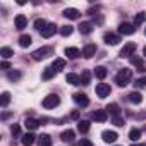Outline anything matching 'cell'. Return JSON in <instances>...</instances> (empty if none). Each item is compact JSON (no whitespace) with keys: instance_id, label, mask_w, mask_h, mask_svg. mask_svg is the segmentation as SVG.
Listing matches in <instances>:
<instances>
[{"instance_id":"obj_1","label":"cell","mask_w":146,"mask_h":146,"mask_svg":"<svg viewBox=\"0 0 146 146\" xmlns=\"http://www.w3.org/2000/svg\"><path fill=\"white\" fill-rule=\"evenodd\" d=\"M131 78H132V70L131 69H120L117 72V76H115V83L120 88H124V86H127L131 83Z\"/></svg>"},{"instance_id":"obj_2","label":"cell","mask_w":146,"mask_h":146,"mask_svg":"<svg viewBox=\"0 0 146 146\" xmlns=\"http://www.w3.org/2000/svg\"><path fill=\"white\" fill-rule=\"evenodd\" d=\"M48 55H53V48L52 46H41V48L33 52V60H43Z\"/></svg>"},{"instance_id":"obj_3","label":"cell","mask_w":146,"mask_h":146,"mask_svg":"<svg viewBox=\"0 0 146 146\" xmlns=\"http://www.w3.org/2000/svg\"><path fill=\"white\" fill-rule=\"evenodd\" d=\"M58 103H60V98H58L57 95H48V96H45L43 102H41L43 108H55Z\"/></svg>"},{"instance_id":"obj_4","label":"cell","mask_w":146,"mask_h":146,"mask_svg":"<svg viewBox=\"0 0 146 146\" xmlns=\"http://www.w3.org/2000/svg\"><path fill=\"white\" fill-rule=\"evenodd\" d=\"M136 43H125L124 46H122V50L119 52V57H122V58H125V57H132L134 55V52H136Z\"/></svg>"},{"instance_id":"obj_5","label":"cell","mask_w":146,"mask_h":146,"mask_svg":"<svg viewBox=\"0 0 146 146\" xmlns=\"http://www.w3.org/2000/svg\"><path fill=\"white\" fill-rule=\"evenodd\" d=\"M95 91H96V95H98L100 98H107V96L110 95V91H112V90H110V86H108L107 83H98Z\"/></svg>"},{"instance_id":"obj_6","label":"cell","mask_w":146,"mask_h":146,"mask_svg":"<svg viewBox=\"0 0 146 146\" xmlns=\"http://www.w3.org/2000/svg\"><path fill=\"white\" fill-rule=\"evenodd\" d=\"M72 100H74L79 107H88L90 105V98L84 93H74V95H72Z\"/></svg>"},{"instance_id":"obj_7","label":"cell","mask_w":146,"mask_h":146,"mask_svg":"<svg viewBox=\"0 0 146 146\" xmlns=\"http://www.w3.org/2000/svg\"><path fill=\"white\" fill-rule=\"evenodd\" d=\"M134 31H136V26L131 24V23H122L119 26V33L120 35H134Z\"/></svg>"},{"instance_id":"obj_8","label":"cell","mask_w":146,"mask_h":146,"mask_svg":"<svg viewBox=\"0 0 146 146\" xmlns=\"http://www.w3.org/2000/svg\"><path fill=\"white\" fill-rule=\"evenodd\" d=\"M91 119L96 120V122H105V120L108 119V112H107V110H95V112L91 113Z\"/></svg>"},{"instance_id":"obj_9","label":"cell","mask_w":146,"mask_h":146,"mask_svg":"<svg viewBox=\"0 0 146 146\" xmlns=\"http://www.w3.org/2000/svg\"><path fill=\"white\" fill-rule=\"evenodd\" d=\"M14 24H16V29L23 31V29L28 26V19H26V16H23V14L16 16V19H14Z\"/></svg>"},{"instance_id":"obj_10","label":"cell","mask_w":146,"mask_h":146,"mask_svg":"<svg viewBox=\"0 0 146 146\" xmlns=\"http://www.w3.org/2000/svg\"><path fill=\"white\" fill-rule=\"evenodd\" d=\"M103 41H105L107 45H117V43L120 41V36H119V35H115V33H105Z\"/></svg>"},{"instance_id":"obj_11","label":"cell","mask_w":146,"mask_h":146,"mask_svg":"<svg viewBox=\"0 0 146 146\" xmlns=\"http://www.w3.org/2000/svg\"><path fill=\"white\" fill-rule=\"evenodd\" d=\"M102 139L105 143H115L117 141V132H113V131H103L102 132Z\"/></svg>"},{"instance_id":"obj_12","label":"cell","mask_w":146,"mask_h":146,"mask_svg":"<svg viewBox=\"0 0 146 146\" xmlns=\"http://www.w3.org/2000/svg\"><path fill=\"white\" fill-rule=\"evenodd\" d=\"M64 16H65L67 19L76 21V19H79V17H81V12H79L78 9H65V11H64Z\"/></svg>"},{"instance_id":"obj_13","label":"cell","mask_w":146,"mask_h":146,"mask_svg":"<svg viewBox=\"0 0 146 146\" xmlns=\"http://www.w3.org/2000/svg\"><path fill=\"white\" fill-rule=\"evenodd\" d=\"M74 137H76V134H74V131H72V129H67V131H64L60 134V139L64 143H72V141H74Z\"/></svg>"},{"instance_id":"obj_14","label":"cell","mask_w":146,"mask_h":146,"mask_svg":"<svg viewBox=\"0 0 146 146\" xmlns=\"http://www.w3.org/2000/svg\"><path fill=\"white\" fill-rule=\"evenodd\" d=\"M127 100H129L131 103L137 105V103H141V102H143V95H141L139 91H132V93H129V95H127Z\"/></svg>"},{"instance_id":"obj_15","label":"cell","mask_w":146,"mask_h":146,"mask_svg":"<svg viewBox=\"0 0 146 146\" xmlns=\"http://www.w3.org/2000/svg\"><path fill=\"white\" fill-rule=\"evenodd\" d=\"M107 74H108L107 67H103V65H98V67H95V76H96L100 81H103V79L107 78Z\"/></svg>"},{"instance_id":"obj_16","label":"cell","mask_w":146,"mask_h":146,"mask_svg":"<svg viewBox=\"0 0 146 146\" xmlns=\"http://www.w3.org/2000/svg\"><path fill=\"white\" fill-rule=\"evenodd\" d=\"M83 55H84L86 58H91L93 55H96V45H86V46L83 48Z\"/></svg>"},{"instance_id":"obj_17","label":"cell","mask_w":146,"mask_h":146,"mask_svg":"<svg viewBox=\"0 0 146 146\" xmlns=\"http://www.w3.org/2000/svg\"><path fill=\"white\" fill-rule=\"evenodd\" d=\"M131 64H132L134 67H137V70H141V72L146 70V65H144V62H143L139 57H134V55H132V57H131Z\"/></svg>"},{"instance_id":"obj_18","label":"cell","mask_w":146,"mask_h":146,"mask_svg":"<svg viewBox=\"0 0 146 146\" xmlns=\"http://www.w3.org/2000/svg\"><path fill=\"white\" fill-rule=\"evenodd\" d=\"M55 31H57V26H55V24H48V26L41 31V36H43V38H50V36L55 35Z\"/></svg>"},{"instance_id":"obj_19","label":"cell","mask_w":146,"mask_h":146,"mask_svg":"<svg viewBox=\"0 0 146 146\" xmlns=\"http://www.w3.org/2000/svg\"><path fill=\"white\" fill-rule=\"evenodd\" d=\"M112 117H117V115H120V107L117 105V103H110V105H107V108H105Z\"/></svg>"},{"instance_id":"obj_20","label":"cell","mask_w":146,"mask_h":146,"mask_svg":"<svg viewBox=\"0 0 146 146\" xmlns=\"http://www.w3.org/2000/svg\"><path fill=\"white\" fill-rule=\"evenodd\" d=\"M40 120H36V119H26L24 120V125H26V129H29V131H35V129H38L40 127Z\"/></svg>"},{"instance_id":"obj_21","label":"cell","mask_w":146,"mask_h":146,"mask_svg":"<svg viewBox=\"0 0 146 146\" xmlns=\"http://www.w3.org/2000/svg\"><path fill=\"white\" fill-rule=\"evenodd\" d=\"M35 134H31V132H28V134H24L23 137H21V143H23V146H33V143H35Z\"/></svg>"},{"instance_id":"obj_22","label":"cell","mask_w":146,"mask_h":146,"mask_svg":"<svg viewBox=\"0 0 146 146\" xmlns=\"http://www.w3.org/2000/svg\"><path fill=\"white\" fill-rule=\"evenodd\" d=\"M65 81H67L69 84H74V86L81 84V78H79L78 74H72V72H70V74H67V76H65Z\"/></svg>"},{"instance_id":"obj_23","label":"cell","mask_w":146,"mask_h":146,"mask_svg":"<svg viewBox=\"0 0 146 146\" xmlns=\"http://www.w3.org/2000/svg\"><path fill=\"white\" fill-rule=\"evenodd\" d=\"M38 146H52V137L48 134L38 136Z\"/></svg>"},{"instance_id":"obj_24","label":"cell","mask_w":146,"mask_h":146,"mask_svg":"<svg viewBox=\"0 0 146 146\" xmlns=\"http://www.w3.org/2000/svg\"><path fill=\"white\" fill-rule=\"evenodd\" d=\"M93 31V24L91 23H81L79 24V33L81 35H90Z\"/></svg>"},{"instance_id":"obj_25","label":"cell","mask_w":146,"mask_h":146,"mask_svg":"<svg viewBox=\"0 0 146 146\" xmlns=\"http://www.w3.org/2000/svg\"><path fill=\"white\" fill-rule=\"evenodd\" d=\"M64 67H65V60H64V58H55L53 64H52V69H53L55 72H60Z\"/></svg>"},{"instance_id":"obj_26","label":"cell","mask_w":146,"mask_h":146,"mask_svg":"<svg viewBox=\"0 0 146 146\" xmlns=\"http://www.w3.org/2000/svg\"><path fill=\"white\" fill-rule=\"evenodd\" d=\"M65 55H67L69 58H78V57L81 55V52H79L78 48H74V46H70V48H65Z\"/></svg>"},{"instance_id":"obj_27","label":"cell","mask_w":146,"mask_h":146,"mask_svg":"<svg viewBox=\"0 0 146 146\" xmlns=\"http://www.w3.org/2000/svg\"><path fill=\"white\" fill-rule=\"evenodd\" d=\"M78 131H79L81 134H86V132L90 131V122H88V120H79V122H78Z\"/></svg>"},{"instance_id":"obj_28","label":"cell","mask_w":146,"mask_h":146,"mask_svg":"<svg viewBox=\"0 0 146 146\" xmlns=\"http://www.w3.org/2000/svg\"><path fill=\"white\" fill-rule=\"evenodd\" d=\"M31 41H33V40H31L29 35H23V36L19 38V45H21L23 48H28V46L31 45Z\"/></svg>"},{"instance_id":"obj_29","label":"cell","mask_w":146,"mask_h":146,"mask_svg":"<svg viewBox=\"0 0 146 146\" xmlns=\"http://www.w3.org/2000/svg\"><path fill=\"white\" fill-rule=\"evenodd\" d=\"M55 76V70L52 69V67H46L45 70H43V74H41V79H45V81H48V79H52Z\"/></svg>"},{"instance_id":"obj_30","label":"cell","mask_w":146,"mask_h":146,"mask_svg":"<svg viewBox=\"0 0 146 146\" xmlns=\"http://www.w3.org/2000/svg\"><path fill=\"white\" fill-rule=\"evenodd\" d=\"M21 76H23V74H21V72H19V70H11V72H9V74H7V78H9V81H12V83H17V81L21 79Z\"/></svg>"},{"instance_id":"obj_31","label":"cell","mask_w":146,"mask_h":146,"mask_svg":"<svg viewBox=\"0 0 146 146\" xmlns=\"http://www.w3.org/2000/svg\"><path fill=\"white\" fill-rule=\"evenodd\" d=\"M46 26H48V23H46L45 19H36V21H35V29H38L40 33H41Z\"/></svg>"},{"instance_id":"obj_32","label":"cell","mask_w":146,"mask_h":146,"mask_svg":"<svg viewBox=\"0 0 146 146\" xmlns=\"http://www.w3.org/2000/svg\"><path fill=\"white\" fill-rule=\"evenodd\" d=\"M0 55H2L4 58H11L14 55V50L9 48V46H4V48H0Z\"/></svg>"},{"instance_id":"obj_33","label":"cell","mask_w":146,"mask_h":146,"mask_svg":"<svg viewBox=\"0 0 146 146\" xmlns=\"http://www.w3.org/2000/svg\"><path fill=\"white\" fill-rule=\"evenodd\" d=\"M139 137H141V131L139 129H131L129 131V139H132V141H139Z\"/></svg>"},{"instance_id":"obj_34","label":"cell","mask_w":146,"mask_h":146,"mask_svg":"<svg viewBox=\"0 0 146 146\" xmlns=\"http://www.w3.org/2000/svg\"><path fill=\"white\" fill-rule=\"evenodd\" d=\"M79 78H81V84H90V81H91V74L88 70H83V74Z\"/></svg>"},{"instance_id":"obj_35","label":"cell","mask_w":146,"mask_h":146,"mask_svg":"<svg viewBox=\"0 0 146 146\" xmlns=\"http://www.w3.org/2000/svg\"><path fill=\"white\" fill-rule=\"evenodd\" d=\"M72 31H74V28L69 26V24L60 28V35H62V36H70V35H72Z\"/></svg>"},{"instance_id":"obj_36","label":"cell","mask_w":146,"mask_h":146,"mask_svg":"<svg viewBox=\"0 0 146 146\" xmlns=\"http://www.w3.org/2000/svg\"><path fill=\"white\" fill-rule=\"evenodd\" d=\"M144 19H146V14H144V12H139V14H136V17H134V26H139V24H143V23H144Z\"/></svg>"},{"instance_id":"obj_37","label":"cell","mask_w":146,"mask_h":146,"mask_svg":"<svg viewBox=\"0 0 146 146\" xmlns=\"http://www.w3.org/2000/svg\"><path fill=\"white\" fill-rule=\"evenodd\" d=\"M9 102H11V93H2V100H0V105L2 107H7L9 105Z\"/></svg>"},{"instance_id":"obj_38","label":"cell","mask_w":146,"mask_h":146,"mask_svg":"<svg viewBox=\"0 0 146 146\" xmlns=\"http://www.w3.org/2000/svg\"><path fill=\"white\" fill-rule=\"evenodd\" d=\"M11 132H12L14 137H19V136H21V127H19L17 124H14V125L11 127Z\"/></svg>"},{"instance_id":"obj_39","label":"cell","mask_w":146,"mask_h":146,"mask_svg":"<svg viewBox=\"0 0 146 146\" xmlns=\"http://www.w3.org/2000/svg\"><path fill=\"white\" fill-rule=\"evenodd\" d=\"M112 122H113L115 125H119V127H120V125H124V119H122L120 115H117V117H112Z\"/></svg>"},{"instance_id":"obj_40","label":"cell","mask_w":146,"mask_h":146,"mask_svg":"<svg viewBox=\"0 0 146 146\" xmlns=\"http://www.w3.org/2000/svg\"><path fill=\"white\" fill-rule=\"evenodd\" d=\"M134 84H136V88H143V86H146V78H141V79H137Z\"/></svg>"},{"instance_id":"obj_41","label":"cell","mask_w":146,"mask_h":146,"mask_svg":"<svg viewBox=\"0 0 146 146\" xmlns=\"http://www.w3.org/2000/svg\"><path fill=\"white\" fill-rule=\"evenodd\" d=\"M78 146H93V143H91L90 139H81V141L78 143Z\"/></svg>"},{"instance_id":"obj_42","label":"cell","mask_w":146,"mask_h":146,"mask_svg":"<svg viewBox=\"0 0 146 146\" xmlns=\"http://www.w3.org/2000/svg\"><path fill=\"white\" fill-rule=\"evenodd\" d=\"M0 69H4V70H7V69H11V64H9L7 60H4L2 64H0Z\"/></svg>"},{"instance_id":"obj_43","label":"cell","mask_w":146,"mask_h":146,"mask_svg":"<svg viewBox=\"0 0 146 146\" xmlns=\"http://www.w3.org/2000/svg\"><path fill=\"white\" fill-rule=\"evenodd\" d=\"M98 11H100V7H98V5H96V7H90V9H88V14H91V16H93V14H95V12H98Z\"/></svg>"},{"instance_id":"obj_44","label":"cell","mask_w":146,"mask_h":146,"mask_svg":"<svg viewBox=\"0 0 146 146\" xmlns=\"http://www.w3.org/2000/svg\"><path fill=\"white\" fill-rule=\"evenodd\" d=\"M70 119H74V120H76V119H79V110L72 112V113H70Z\"/></svg>"},{"instance_id":"obj_45","label":"cell","mask_w":146,"mask_h":146,"mask_svg":"<svg viewBox=\"0 0 146 146\" xmlns=\"http://www.w3.org/2000/svg\"><path fill=\"white\" fill-rule=\"evenodd\" d=\"M143 53H144V57H146V46H144V48H143Z\"/></svg>"},{"instance_id":"obj_46","label":"cell","mask_w":146,"mask_h":146,"mask_svg":"<svg viewBox=\"0 0 146 146\" xmlns=\"http://www.w3.org/2000/svg\"><path fill=\"white\" fill-rule=\"evenodd\" d=\"M132 146H146V144H132Z\"/></svg>"},{"instance_id":"obj_47","label":"cell","mask_w":146,"mask_h":146,"mask_svg":"<svg viewBox=\"0 0 146 146\" xmlns=\"http://www.w3.org/2000/svg\"><path fill=\"white\" fill-rule=\"evenodd\" d=\"M144 35H146V29H144Z\"/></svg>"}]
</instances>
